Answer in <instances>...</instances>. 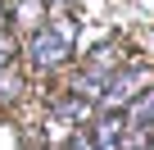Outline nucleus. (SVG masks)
Masks as SVG:
<instances>
[{"mask_svg": "<svg viewBox=\"0 0 154 150\" xmlns=\"http://www.w3.org/2000/svg\"><path fill=\"white\" fill-rule=\"evenodd\" d=\"M91 145H131V127H127V118H122V109H104L100 118H91Z\"/></svg>", "mask_w": 154, "mask_h": 150, "instance_id": "3", "label": "nucleus"}, {"mask_svg": "<svg viewBox=\"0 0 154 150\" xmlns=\"http://www.w3.org/2000/svg\"><path fill=\"white\" fill-rule=\"evenodd\" d=\"M72 41H77V18L68 9L54 5V14H45L32 32H23V50L32 59V68L50 73V68H63L72 59Z\"/></svg>", "mask_w": 154, "mask_h": 150, "instance_id": "1", "label": "nucleus"}, {"mask_svg": "<svg viewBox=\"0 0 154 150\" xmlns=\"http://www.w3.org/2000/svg\"><path fill=\"white\" fill-rule=\"evenodd\" d=\"M122 64V55H118V46H100L91 59H86V78H95V82H109V73Z\"/></svg>", "mask_w": 154, "mask_h": 150, "instance_id": "4", "label": "nucleus"}, {"mask_svg": "<svg viewBox=\"0 0 154 150\" xmlns=\"http://www.w3.org/2000/svg\"><path fill=\"white\" fill-rule=\"evenodd\" d=\"M45 14H50V0H18V5H14V27L18 32H32Z\"/></svg>", "mask_w": 154, "mask_h": 150, "instance_id": "5", "label": "nucleus"}, {"mask_svg": "<svg viewBox=\"0 0 154 150\" xmlns=\"http://www.w3.org/2000/svg\"><path fill=\"white\" fill-rule=\"evenodd\" d=\"M18 96H23V73L9 59V64H0V105H14Z\"/></svg>", "mask_w": 154, "mask_h": 150, "instance_id": "6", "label": "nucleus"}, {"mask_svg": "<svg viewBox=\"0 0 154 150\" xmlns=\"http://www.w3.org/2000/svg\"><path fill=\"white\" fill-rule=\"evenodd\" d=\"M154 82V68L149 64H118L113 73H109V82H104V91H100V109H122L140 87H149Z\"/></svg>", "mask_w": 154, "mask_h": 150, "instance_id": "2", "label": "nucleus"}]
</instances>
